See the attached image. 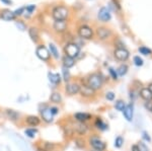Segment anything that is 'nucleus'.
Returning <instances> with one entry per match:
<instances>
[{"mask_svg": "<svg viewBox=\"0 0 152 151\" xmlns=\"http://www.w3.org/2000/svg\"><path fill=\"white\" fill-rule=\"evenodd\" d=\"M69 15V10L63 5L56 6L52 11V16L55 20H66Z\"/></svg>", "mask_w": 152, "mask_h": 151, "instance_id": "nucleus-2", "label": "nucleus"}, {"mask_svg": "<svg viewBox=\"0 0 152 151\" xmlns=\"http://www.w3.org/2000/svg\"><path fill=\"white\" fill-rule=\"evenodd\" d=\"M24 9H26V10L28 11L29 14H31V12H33V11H34V10H35V9H36V6H35V5H28V6L24 7Z\"/></svg>", "mask_w": 152, "mask_h": 151, "instance_id": "nucleus-39", "label": "nucleus"}, {"mask_svg": "<svg viewBox=\"0 0 152 151\" xmlns=\"http://www.w3.org/2000/svg\"><path fill=\"white\" fill-rule=\"evenodd\" d=\"M49 50H50L49 52H50L51 56H53L55 59H58L59 58V51L54 44H50V45H49Z\"/></svg>", "mask_w": 152, "mask_h": 151, "instance_id": "nucleus-26", "label": "nucleus"}, {"mask_svg": "<svg viewBox=\"0 0 152 151\" xmlns=\"http://www.w3.org/2000/svg\"><path fill=\"white\" fill-rule=\"evenodd\" d=\"M50 101L54 104H60L62 101V96L59 92H53L50 96Z\"/></svg>", "mask_w": 152, "mask_h": 151, "instance_id": "nucleus-25", "label": "nucleus"}, {"mask_svg": "<svg viewBox=\"0 0 152 151\" xmlns=\"http://www.w3.org/2000/svg\"><path fill=\"white\" fill-rule=\"evenodd\" d=\"M49 76V80H50V82L54 85H58L60 84L61 82V76L59 73H53V72H49L48 74Z\"/></svg>", "mask_w": 152, "mask_h": 151, "instance_id": "nucleus-20", "label": "nucleus"}, {"mask_svg": "<svg viewBox=\"0 0 152 151\" xmlns=\"http://www.w3.org/2000/svg\"><path fill=\"white\" fill-rule=\"evenodd\" d=\"M36 54L38 56L39 59H41L42 61H45V62L49 61V59H50V57H51L50 52H49V50L45 46H39L36 50Z\"/></svg>", "mask_w": 152, "mask_h": 151, "instance_id": "nucleus-6", "label": "nucleus"}, {"mask_svg": "<svg viewBox=\"0 0 152 151\" xmlns=\"http://www.w3.org/2000/svg\"><path fill=\"white\" fill-rule=\"evenodd\" d=\"M23 13H24V7H20V8L16 9V10L14 11V14H15V16L23 15Z\"/></svg>", "mask_w": 152, "mask_h": 151, "instance_id": "nucleus-38", "label": "nucleus"}, {"mask_svg": "<svg viewBox=\"0 0 152 151\" xmlns=\"http://www.w3.org/2000/svg\"><path fill=\"white\" fill-rule=\"evenodd\" d=\"M136 145H137V147H138L139 151H148V147H147L146 144L143 142V141L138 142V144H136Z\"/></svg>", "mask_w": 152, "mask_h": 151, "instance_id": "nucleus-34", "label": "nucleus"}, {"mask_svg": "<svg viewBox=\"0 0 152 151\" xmlns=\"http://www.w3.org/2000/svg\"><path fill=\"white\" fill-rule=\"evenodd\" d=\"M79 87L80 84L78 83H67L65 87V91L69 96H75V94L79 93Z\"/></svg>", "mask_w": 152, "mask_h": 151, "instance_id": "nucleus-12", "label": "nucleus"}, {"mask_svg": "<svg viewBox=\"0 0 152 151\" xmlns=\"http://www.w3.org/2000/svg\"><path fill=\"white\" fill-rule=\"evenodd\" d=\"M62 72H63V79H64L66 82L69 81L70 80V72H69V70H68V68L63 67Z\"/></svg>", "mask_w": 152, "mask_h": 151, "instance_id": "nucleus-31", "label": "nucleus"}, {"mask_svg": "<svg viewBox=\"0 0 152 151\" xmlns=\"http://www.w3.org/2000/svg\"><path fill=\"white\" fill-rule=\"evenodd\" d=\"M123 115L125 117V119H126L128 122H132L133 120V115H134V108H133V104H126V107H125V109H123Z\"/></svg>", "mask_w": 152, "mask_h": 151, "instance_id": "nucleus-13", "label": "nucleus"}, {"mask_svg": "<svg viewBox=\"0 0 152 151\" xmlns=\"http://www.w3.org/2000/svg\"><path fill=\"white\" fill-rule=\"evenodd\" d=\"M139 96L141 97L143 101H152V93L150 92L147 87H143V88L140 89L139 91Z\"/></svg>", "mask_w": 152, "mask_h": 151, "instance_id": "nucleus-16", "label": "nucleus"}, {"mask_svg": "<svg viewBox=\"0 0 152 151\" xmlns=\"http://www.w3.org/2000/svg\"><path fill=\"white\" fill-rule=\"evenodd\" d=\"M125 107H126V104H125V101H122V99H119V101H117L116 104H115V108H116L117 111H119V112H123V109H125Z\"/></svg>", "mask_w": 152, "mask_h": 151, "instance_id": "nucleus-28", "label": "nucleus"}, {"mask_svg": "<svg viewBox=\"0 0 152 151\" xmlns=\"http://www.w3.org/2000/svg\"><path fill=\"white\" fill-rule=\"evenodd\" d=\"M75 64V59H73V58L71 57H68V56H64V58H63V65H64L65 68H71L73 67Z\"/></svg>", "mask_w": 152, "mask_h": 151, "instance_id": "nucleus-22", "label": "nucleus"}, {"mask_svg": "<svg viewBox=\"0 0 152 151\" xmlns=\"http://www.w3.org/2000/svg\"><path fill=\"white\" fill-rule=\"evenodd\" d=\"M133 61H134V64L136 65V66H138V67L142 66V65H143V63H144L143 62V59H142V58H140V56H135Z\"/></svg>", "mask_w": 152, "mask_h": 151, "instance_id": "nucleus-33", "label": "nucleus"}, {"mask_svg": "<svg viewBox=\"0 0 152 151\" xmlns=\"http://www.w3.org/2000/svg\"><path fill=\"white\" fill-rule=\"evenodd\" d=\"M6 116L8 117V119H10L11 121H18L19 119V114L18 112L13 111V109H6Z\"/></svg>", "mask_w": 152, "mask_h": 151, "instance_id": "nucleus-24", "label": "nucleus"}, {"mask_svg": "<svg viewBox=\"0 0 152 151\" xmlns=\"http://www.w3.org/2000/svg\"><path fill=\"white\" fill-rule=\"evenodd\" d=\"M94 151H95V150H94Z\"/></svg>", "mask_w": 152, "mask_h": 151, "instance_id": "nucleus-46", "label": "nucleus"}, {"mask_svg": "<svg viewBox=\"0 0 152 151\" xmlns=\"http://www.w3.org/2000/svg\"><path fill=\"white\" fill-rule=\"evenodd\" d=\"M73 118L76 122H81V123H85V122L91 120V115L88 113H75L73 115Z\"/></svg>", "mask_w": 152, "mask_h": 151, "instance_id": "nucleus-14", "label": "nucleus"}, {"mask_svg": "<svg viewBox=\"0 0 152 151\" xmlns=\"http://www.w3.org/2000/svg\"><path fill=\"white\" fill-rule=\"evenodd\" d=\"M115 97H116V94H115L114 92H112V91H109V92H107V93H105V98H107V101H114Z\"/></svg>", "mask_w": 152, "mask_h": 151, "instance_id": "nucleus-35", "label": "nucleus"}, {"mask_svg": "<svg viewBox=\"0 0 152 151\" xmlns=\"http://www.w3.org/2000/svg\"><path fill=\"white\" fill-rule=\"evenodd\" d=\"M41 116L43 118V120L46 122V123H52L53 122V118H54V115L51 112V109L50 107H47L45 106L43 109H41Z\"/></svg>", "mask_w": 152, "mask_h": 151, "instance_id": "nucleus-10", "label": "nucleus"}, {"mask_svg": "<svg viewBox=\"0 0 152 151\" xmlns=\"http://www.w3.org/2000/svg\"><path fill=\"white\" fill-rule=\"evenodd\" d=\"M24 134L29 138H35L36 135L38 134V131H37L36 129H26V130L24 131Z\"/></svg>", "mask_w": 152, "mask_h": 151, "instance_id": "nucleus-29", "label": "nucleus"}, {"mask_svg": "<svg viewBox=\"0 0 152 151\" xmlns=\"http://www.w3.org/2000/svg\"><path fill=\"white\" fill-rule=\"evenodd\" d=\"M50 109H51V112H52V114L54 116H56L58 114V112H59L58 108H56V107H50Z\"/></svg>", "mask_w": 152, "mask_h": 151, "instance_id": "nucleus-42", "label": "nucleus"}, {"mask_svg": "<svg viewBox=\"0 0 152 151\" xmlns=\"http://www.w3.org/2000/svg\"><path fill=\"white\" fill-rule=\"evenodd\" d=\"M79 93L81 94V96L86 97V98H90V97L94 96L95 91L92 88H90L86 83L80 84L79 87Z\"/></svg>", "mask_w": 152, "mask_h": 151, "instance_id": "nucleus-8", "label": "nucleus"}, {"mask_svg": "<svg viewBox=\"0 0 152 151\" xmlns=\"http://www.w3.org/2000/svg\"><path fill=\"white\" fill-rule=\"evenodd\" d=\"M67 26L68 24L66 20H55V23L53 24V28L57 33H63V31H66Z\"/></svg>", "mask_w": 152, "mask_h": 151, "instance_id": "nucleus-15", "label": "nucleus"}, {"mask_svg": "<svg viewBox=\"0 0 152 151\" xmlns=\"http://www.w3.org/2000/svg\"><path fill=\"white\" fill-rule=\"evenodd\" d=\"M64 52L66 56L75 59L80 53V47L75 43H68L64 48Z\"/></svg>", "mask_w": 152, "mask_h": 151, "instance_id": "nucleus-3", "label": "nucleus"}, {"mask_svg": "<svg viewBox=\"0 0 152 151\" xmlns=\"http://www.w3.org/2000/svg\"><path fill=\"white\" fill-rule=\"evenodd\" d=\"M26 123L28 124V126H31V127H37V126L40 125L41 120H40V118L37 116H28V118L26 119Z\"/></svg>", "mask_w": 152, "mask_h": 151, "instance_id": "nucleus-19", "label": "nucleus"}, {"mask_svg": "<svg viewBox=\"0 0 152 151\" xmlns=\"http://www.w3.org/2000/svg\"><path fill=\"white\" fill-rule=\"evenodd\" d=\"M147 88H148L149 90H150L151 93H152V82H151V83H149V85H148V87H147Z\"/></svg>", "mask_w": 152, "mask_h": 151, "instance_id": "nucleus-45", "label": "nucleus"}, {"mask_svg": "<svg viewBox=\"0 0 152 151\" xmlns=\"http://www.w3.org/2000/svg\"><path fill=\"white\" fill-rule=\"evenodd\" d=\"M114 56L115 58H116L117 60L119 61H122V62H124V61H127L130 56V53L128 50H126L125 48H117L116 50H115L114 52Z\"/></svg>", "mask_w": 152, "mask_h": 151, "instance_id": "nucleus-7", "label": "nucleus"}, {"mask_svg": "<svg viewBox=\"0 0 152 151\" xmlns=\"http://www.w3.org/2000/svg\"><path fill=\"white\" fill-rule=\"evenodd\" d=\"M128 65L126 64H122L121 66H120L119 68L117 69V73L118 75H120V76H124L125 74H127V72H128Z\"/></svg>", "mask_w": 152, "mask_h": 151, "instance_id": "nucleus-27", "label": "nucleus"}, {"mask_svg": "<svg viewBox=\"0 0 152 151\" xmlns=\"http://www.w3.org/2000/svg\"><path fill=\"white\" fill-rule=\"evenodd\" d=\"M109 72H110V74H111V76H112V78L114 79V80H117L118 79V73L116 70L114 69V68H109Z\"/></svg>", "mask_w": 152, "mask_h": 151, "instance_id": "nucleus-36", "label": "nucleus"}, {"mask_svg": "<svg viewBox=\"0 0 152 151\" xmlns=\"http://www.w3.org/2000/svg\"><path fill=\"white\" fill-rule=\"evenodd\" d=\"M89 145L95 151H104L107 149V144H105L104 141H102L99 137H96V136H92L90 138Z\"/></svg>", "mask_w": 152, "mask_h": 151, "instance_id": "nucleus-4", "label": "nucleus"}, {"mask_svg": "<svg viewBox=\"0 0 152 151\" xmlns=\"http://www.w3.org/2000/svg\"><path fill=\"white\" fill-rule=\"evenodd\" d=\"M16 26H18V28H20L21 31H24L26 30V26L21 23V21H18V23H16Z\"/></svg>", "mask_w": 152, "mask_h": 151, "instance_id": "nucleus-41", "label": "nucleus"}, {"mask_svg": "<svg viewBox=\"0 0 152 151\" xmlns=\"http://www.w3.org/2000/svg\"><path fill=\"white\" fill-rule=\"evenodd\" d=\"M86 84L90 88H92L94 91L99 90L104 85V78L102 77V75L99 73H92L86 79Z\"/></svg>", "mask_w": 152, "mask_h": 151, "instance_id": "nucleus-1", "label": "nucleus"}, {"mask_svg": "<svg viewBox=\"0 0 152 151\" xmlns=\"http://www.w3.org/2000/svg\"><path fill=\"white\" fill-rule=\"evenodd\" d=\"M28 35H29V36H31V40H33L35 43H37L39 40H40V34H39L38 28H31L28 30Z\"/></svg>", "mask_w": 152, "mask_h": 151, "instance_id": "nucleus-21", "label": "nucleus"}, {"mask_svg": "<svg viewBox=\"0 0 152 151\" xmlns=\"http://www.w3.org/2000/svg\"><path fill=\"white\" fill-rule=\"evenodd\" d=\"M94 126L100 131H105L107 129V125L100 118H96L94 122Z\"/></svg>", "mask_w": 152, "mask_h": 151, "instance_id": "nucleus-23", "label": "nucleus"}, {"mask_svg": "<svg viewBox=\"0 0 152 151\" xmlns=\"http://www.w3.org/2000/svg\"><path fill=\"white\" fill-rule=\"evenodd\" d=\"M131 151H139L138 147H137V145H136V144L132 146V148H131Z\"/></svg>", "mask_w": 152, "mask_h": 151, "instance_id": "nucleus-43", "label": "nucleus"}, {"mask_svg": "<svg viewBox=\"0 0 152 151\" xmlns=\"http://www.w3.org/2000/svg\"><path fill=\"white\" fill-rule=\"evenodd\" d=\"M97 16H99V20L104 21V23H107V21H109L110 19H111V18H112L111 11H110L107 7H102V8L99 9Z\"/></svg>", "mask_w": 152, "mask_h": 151, "instance_id": "nucleus-11", "label": "nucleus"}, {"mask_svg": "<svg viewBox=\"0 0 152 151\" xmlns=\"http://www.w3.org/2000/svg\"><path fill=\"white\" fill-rule=\"evenodd\" d=\"M96 34L100 40H105V39H107L111 36L112 33H111V31L107 28H99L96 31Z\"/></svg>", "mask_w": 152, "mask_h": 151, "instance_id": "nucleus-17", "label": "nucleus"}, {"mask_svg": "<svg viewBox=\"0 0 152 151\" xmlns=\"http://www.w3.org/2000/svg\"><path fill=\"white\" fill-rule=\"evenodd\" d=\"M1 2H3V3H5V4H11V1L10 0H0Z\"/></svg>", "mask_w": 152, "mask_h": 151, "instance_id": "nucleus-44", "label": "nucleus"}, {"mask_svg": "<svg viewBox=\"0 0 152 151\" xmlns=\"http://www.w3.org/2000/svg\"><path fill=\"white\" fill-rule=\"evenodd\" d=\"M78 35L82 39L90 40L94 36V31H92V28H89L88 26H81L78 28Z\"/></svg>", "mask_w": 152, "mask_h": 151, "instance_id": "nucleus-5", "label": "nucleus"}, {"mask_svg": "<svg viewBox=\"0 0 152 151\" xmlns=\"http://www.w3.org/2000/svg\"><path fill=\"white\" fill-rule=\"evenodd\" d=\"M142 137H143V139L145 141H148V142H150L151 141V138L150 136H149V134L147 132H143V135H142Z\"/></svg>", "mask_w": 152, "mask_h": 151, "instance_id": "nucleus-40", "label": "nucleus"}, {"mask_svg": "<svg viewBox=\"0 0 152 151\" xmlns=\"http://www.w3.org/2000/svg\"><path fill=\"white\" fill-rule=\"evenodd\" d=\"M144 108H145L149 113L152 114V101H145V104H144Z\"/></svg>", "mask_w": 152, "mask_h": 151, "instance_id": "nucleus-37", "label": "nucleus"}, {"mask_svg": "<svg viewBox=\"0 0 152 151\" xmlns=\"http://www.w3.org/2000/svg\"><path fill=\"white\" fill-rule=\"evenodd\" d=\"M124 144V139L123 137H121V136H118V137L115 139V147L116 148H121L122 146Z\"/></svg>", "mask_w": 152, "mask_h": 151, "instance_id": "nucleus-30", "label": "nucleus"}, {"mask_svg": "<svg viewBox=\"0 0 152 151\" xmlns=\"http://www.w3.org/2000/svg\"><path fill=\"white\" fill-rule=\"evenodd\" d=\"M138 51L141 53L142 55H151L152 54V51L150 50V49H148V48H146V47H140L138 49Z\"/></svg>", "mask_w": 152, "mask_h": 151, "instance_id": "nucleus-32", "label": "nucleus"}, {"mask_svg": "<svg viewBox=\"0 0 152 151\" xmlns=\"http://www.w3.org/2000/svg\"><path fill=\"white\" fill-rule=\"evenodd\" d=\"M72 130L78 135H84L87 132L88 127L85 123H81V122H76L72 125Z\"/></svg>", "mask_w": 152, "mask_h": 151, "instance_id": "nucleus-9", "label": "nucleus"}, {"mask_svg": "<svg viewBox=\"0 0 152 151\" xmlns=\"http://www.w3.org/2000/svg\"><path fill=\"white\" fill-rule=\"evenodd\" d=\"M0 16H1V18L3 19V20H5V21L13 20V19H15V18H16L15 14H14V12L8 10V9H5V10L1 11Z\"/></svg>", "mask_w": 152, "mask_h": 151, "instance_id": "nucleus-18", "label": "nucleus"}]
</instances>
